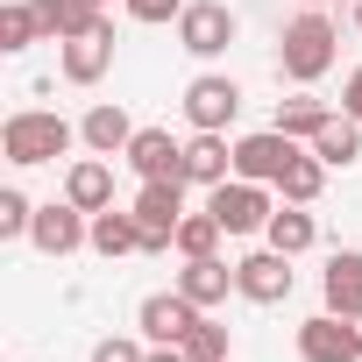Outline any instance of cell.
I'll return each mask as SVG.
<instances>
[{
  "mask_svg": "<svg viewBox=\"0 0 362 362\" xmlns=\"http://www.w3.org/2000/svg\"><path fill=\"white\" fill-rule=\"evenodd\" d=\"M334 43H341V36H334L327 8H305V15H291L284 36H277V71H284L291 86H313V78L334 71V57H341Z\"/></svg>",
  "mask_w": 362,
  "mask_h": 362,
  "instance_id": "obj_1",
  "label": "cell"
},
{
  "mask_svg": "<svg viewBox=\"0 0 362 362\" xmlns=\"http://www.w3.org/2000/svg\"><path fill=\"white\" fill-rule=\"evenodd\" d=\"M71 142H78V128H71L64 114H50V107H22V114L0 121V149H8V163H15V170L57 163Z\"/></svg>",
  "mask_w": 362,
  "mask_h": 362,
  "instance_id": "obj_2",
  "label": "cell"
},
{
  "mask_svg": "<svg viewBox=\"0 0 362 362\" xmlns=\"http://www.w3.org/2000/svg\"><path fill=\"white\" fill-rule=\"evenodd\" d=\"M128 214L142 221V256H163L177 242V221H185V177H149Z\"/></svg>",
  "mask_w": 362,
  "mask_h": 362,
  "instance_id": "obj_3",
  "label": "cell"
},
{
  "mask_svg": "<svg viewBox=\"0 0 362 362\" xmlns=\"http://www.w3.org/2000/svg\"><path fill=\"white\" fill-rule=\"evenodd\" d=\"M206 206H214V221H221L228 235H263V228H270V214H277L270 185H256V177H221Z\"/></svg>",
  "mask_w": 362,
  "mask_h": 362,
  "instance_id": "obj_4",
  "label": "cell"
},
{
  "mask_svg": "<svg viewBox=\"0 0 362 362\" xmlns=\"http://www.w3.org/2000/svg\"><path fill=\"white\" fill-rule=\"evenodd\" d=\"M235 8L228 0H185V15H177V50H192V57H221L235 43Z\"/></svg>",
  "mask_w": 362,
  "mask_h": 362,
  "instance_id": "obj_5",
  "label": "cell"
},
{
  "mask_svg": "<svg viewBox=\"0 0 362 362\" xmlns=\"http://www.w3.org/2000/svg\"><path fill=\"white\" fill-rule=\"evenodd\" d=\"M199 320H206V313H199L185 291H177V284H170V291H149V298H142V313H135V327H142V341H149V348H177Z\"/></svg>",
  "mask_w": 362,
  "mask_h": 362,
  "instance_id": "obj_6",
  "label": "cell"
},
{
  "mask_svg": "<svg viewBox=\"0 0 362 362\" xmlns=\"http://www.w3.org/2000/svg\"><path fill=\"white\" fill-rule=\"evenodd\" d=\"M29 242L43 249V256H78V249H93V214L86 206H71V199H57V206H36V228H29Z\"/></svg>",
  "mask_w": 362,
  "mask_h": 362,
  "instance_id": "obj_7",
  "label": "cell"
},
{
  "mask_svg": "<svg viewBox=\"0 0 362 362\" xmlns=\"http://www.w3.org/2000/svg\"><path fill=\"white\" fill-rule=\"evenodd\" d=\"M235 291H242L249 305H284V298H291V256L263 242L256 256L235 263Z\"/></svg>",
  "mask_w": 362,
  "mask_h": 362,
  "instance_id": "obj_8",
  "label": "cell"
},
{
  "mask_svg": "<svg viewBox=\"0 0 362 362\" xmlns=\"http://www.w3.org/2000/svg\"><path fill=\"white\" fill-rule=\"evenodd\" d=\"M291 156H298V142H291L284 128H256V135H242V142H235V177L277 185V177L291 170Z\"/></svg>",
  "mask_w": 362,
  "mask_h": 362,
  "instance_id": "obj_9",
  "label": "cell"
},
{
  "mask_svg": "<svg viewBox=\"0 0 362 362\" xmlns=\"http://www.w3.org/2000/svg\"><path fill=\"white\" fill-rule=\"evenodd\" d=\"M235 114H242V86H235V78L199 71V78L185 86V121H192V128H221V135H228Z\"/></svg>",
  "mask_w": 362,
  "mask_h": 362,
  "instance_id": "obj_10",
  "label": "cell"
},
{
  "mask_svg": "<svg viewBox=\"0 0 362 362\" xmlns=\"http://www.w3.org/2000/svg\"><path fill=\"white\" fill-rule=\"evenodd\" d=\"M107 64H114V22H100L93 36H71V43L57 50V71H64L71 86H100Z\"/></svg>",
  "mask_w": 362,
  "mask_h": 362,
  "instance_id": "obj_11",
  "label": "cell"
},
{
  "mask_svg": "<svg viewBox=\"0 0 362 362\" xmlns=\"http://www.w3.org/2000/svg\"><path fill=\"white\" fill-rule=\"evenodd\" d=\"M221 177H235V142L221 135V128H192V142H185V185H221Z\"/></svg>",
  "mask_w": 362,
  "mask_h": 362,
  "instance_id": "obj_12",
  "label": "cell"
},
{
  "mask_svg": "<svg viewBox=\"0 0 362 362\" xmlns=\"http://www.w3.org/2000/svg\"><path fill=\"white\" fill-rule=\"evenodd\" d=\"M298 355H305V362H362V355H355V327H348L341 313H313V320L298 327Z\"/></svg>",
  "mask_w": 362,
  "mask_h": 362,
  "instance_id": "obj_13",
  "label": "cell"
},
{
  "mask_svg": "<svg viewBox=\"0 0 362 362\" xmlns=\"http://www.w3.org/2000/svg\"><path fill=\"white\" fill-rule=\"evenodd\" d=\"M320 298H327V313H341V320L362 313V249H334V256H327Z\"/></svg>",
  "mask_w": 362,
  "mask_h": 362,
  "instance_id": "obj_14",
  "label": "cell"
},
{
  "mask_svg": "<svg viewBox=\"0 0 362 362\" xmlns=\"http://www.w3.org/2000/svg\"><path fill=\"white\" fill-rule=\"evenodd\" d=\"M128 163H135L142 185H149V177H185V142H170V128H135Z\"/></svg>",
  "mask_w": 362,
  "mask_h": 362,
  "instance_id": "obj_15",
  "label": "cell"
},
{
  "mask_svg": "<svg viewBox=\"0 0 362 362\" xmlns=\"http://www.w3.org/2000/svg\"><path fill=\"white\" fill-rule=\"evenodd\" d=\"M78 142H86L93 156H128V142H135V121H128V107H114V100L86 107V121H78Z\"/></svg>",
  "mask_w": 362,
  "mask_h": 362,
  "instance_id": "obj_16",
  "label": "cell"
},
{
  "mask_svg": "<svg viewBox=\"0 0 362 362\" xmlns=\"http://www.w3.org/2000/svg\"><path fill=\"white\" fill-rule=\"evenodd\" d=\"M64 199L86 206V214H107V206H114V163H107V156H78V163L64 170Z\"/></svg>",
  "mask_w": 362,
  "mask_h": 362,
  "instance_id": "obj_17",
  "label": "cell"
},
{
  "mask_svg": "<svg viewBox=\"0 0 362 362\" xmlns=\"http://www.w3.org/2000/svg\"><path fill=\"white\" fill-rule=\"evenodd\" d=\"M177 291H185L199 313H206V305H228V291H235V263H221V256H192L185 270H177Z\"/></svg>",
  "mask_w": 362,
  "mask_h": 362,
  "instance_id": "obj_18",
  "label": "cell"
},
{
  "mask_svg": "<svg viewBox=\"0 0 362 362\" xmlns=\"http://www.w3.org/2000/svg\"><path fill=\"white\" fill-rule=\"evenodd\" d=\"M36 22L50 43H71V36H93L107 22V8H93V0H36Z\"/></svg>",
  "mask_w": 362,
  "mask_h": 362,
  "instance_id": "obj_19",
  "label": "cell"
},
{
  "mask_svg": "<svg viewBox=\"0 0 362 362\" xmlns=\"http://www.w3.org/2000/svg\"><path fill=\"white\" fill-rule=\"evenodd\" d=\"M305 149H313V156H320L327 170H348V163L362 156V121H348V114H334V121H327V128H320V135H313Z\"/></svg>",
  "mask_w": 362,
  "mask_h": 362,
  "instance_id": "obj_20",
  "label": "cell"
},
{
  "mask_svg": "<svg viewBox=\"0 0 362 362\" xmlns=\"http://www.w3.org/2000/svg\"><path fill=\"white\" fill-rule=\"evenodd\" d=\"M327 121H334V107H327V100H313V93H291V100H277V121H270V128H284L291 142H313Z\"/></svg>",
  "mask_w": 362,
  "mask_h": 362,
  "instance_id": "obj_21",
  "label": "cell"
},
{
  "mask_svg": "<svg viewBox=\"0 0 362 362\" xmlns=\"http://www.w3.org/2000/svg\"><path fill=\"white\" fill-rule=\"evenodd\" d=\"M263 242H270V249H284V256H305V249L320 242V228H313V214H305V206H277V214H270V228H263Z\"/></svg>",
  "mask_w": 362,
  "mask_h": 362,
  "instance_id": "obj_22",
  "label": "cell"
},
{
  "mask_svg": "<svg viewBox=\"0 0 362 362\" xmlns=\"http://www.w3.org/2000/svg\"><path fill=\"white\" fill-rule=\"evenodd\" d=\"M320 185H327V163H320L313 149H298V156H291V170L277 177V192H284V206H313V199H320Z\"/></svg>",
  "mask_w": 362,
  "mask_h": 362,
  "instance_id": "obj_23",
  "label": "cell"
},
{
  "mask_svg": "<svg viewBox=\"0 0 362 362\" xmlns=\"http://www.w3.org/2000/svg\"><path fill=\"white\" fill-rule=\"evenodd\" d=\"M29 43H43V22H36V0H8L0 8V50L22 57Z\"/></svg>",
  "mask_w": 362,
  "mask_h": 362,
  "instance_id": "obj_24",
  "label": "cell"
},
{
  "mask_svg": "<svg viewBox=\"0 0 362 362\" xmlns=\"http://www.w3.org/2000/svg\"><path fill=\"white\" fill-rule=\"evenodd\" d=\"M93 249L100 256H128V249H142V221L135 214H93Z\"/></svg>",
  "mask_w": 362,
  "mask_h": 362,
  "instance_id": "obj_25",
  "label": "cell"
},
{
  "mask_svg": "<svg viewBox=\"0 0 362 362\" xmlns=\"http://www.w3.org/2000/svg\"><path fill=\"white\" fill-rule=\"evenodd\" d=\"M221 235H228V228H221L214 206H206V214H185V221H177V242H170V249L185 256V263H192V256H221Z\"/></svg>",
  "mask_w": 362,
  "mask_h": 362,
  "instance_id": "obj_26",
  "label": "cell"
},
{
  "mask_svg": "<svg viewBox=\"0 0 362 362\" xmlns=\"http://www.w3.org/2000/svg\"><path fill=\"white\" fill-rule=\"evenodd\" d=\"M177 348H185V362H228V327L221 320H199Z\"/></svg>",
  "mask_w": 362,
  "mask_h": 362,
  "instance_id": "obj_27",
  "label": "cell"
},
{
  "mask_svg": "<svg viewBox=\"0 0 362 362\" xmlns=\"http://www.w3.org/2000/svg\"><path fill=\"white\" fill-rule=\"evenodd\" d=\"M29 228H36V206H29L22 185H8V192H0V235L15 242V235H29Z\"/></svg>",
  "mask_w": 362,
  "mask_h": 362,
  "instance_id": "obj_28",
  "label": "cell"
},
{
  "mask_svg": "<svg viewBox=\"0 0 362 362\" xmlns=\"http://www.w3.org/2000/svg\"><path fill=\"white\" fill-rule=\"evenodd\" d=\"M121 8H128V22L156 29V22H177V15H185V0H121Z\"/></svg>",
  "mask_w": 362,
  "mask_h": 362,
  "instance_id": "obj_29",
  "label": "cell"
},
{
  "mask_svg": "<svg viewBox=\"0 0 362 362\" xmlns=\"http://www.w3.org/2000/svg\"><path fill=\"white\" fill-rule=\"evenodd\" d=\"M93 362H149V348H142V341H128V334H107V341L93 348Z\"/></svg>",
  "mask_w": 362,
  "mask_h": 362,
  "instance_id": "obj_30",
  "label": "cell"
},
{
  "mask_svg": "<svg viewBox=\"0 0 362 362\" xmlns=\"http://www.w3.org/2000/svg\"><path fill=\"white\" fill-rule=\"evenodd\" d=\"M341 114H348V121H362V64H355V71H348V86H341Z\"/></svg>",
  "mask_w": 362,
  "mask_h": 362,
  "instance_id": "obj_31",
  "label": "cell"
},
{
  "mask_svg": "<svg viewBox=\"0 0 362 362\" xmlns=\"http://www.w3.org/2000/svg\"><path fill=\"white\" fill-rule=\"evenodd\" d=\"M149 362H185V348H149Z\"/></svg>",
  "mask_w": 362,
  "mask_h": 362,
  "instance_id": "obj_32",
  "label": "cell"
},
{
  "mask_svg": "<svg viewBox=\"0 0 362 362\" xmlns=\"http://www.w3.org/2000/svg\"><path fill=\"white\" fill-rule=\"evenodd\" d=\"M348 327H355V355H362V313H355V320H348Z\"/></svg>",
  "mask_w": 362,
  "mask_h": 362,
  "instance_id": "obj_33",
  "label": "cell"
},
{
  "mask_svg": "<svg viewBox=\"0 0 362 362\" xmlns=\"http://www.w3.org/2000/svg\"><path fill=\"white\" fill-rule=\"evenodd\" d=\"M355 29H362V0H355Z\"/></svg>",
  "mask_w": 362,
  "mask_h": 362,
  "instance_id": "obj_34",
  "label": "cell"
},
{
  "mask_svg": "<svg viewBox=\"0 0 362 362\" xmlns=\"http://www.w3.org/2000/svg\"><path fill=\"white\" fill-rule=\"evenodd\" d=\"M305 8H327V0H305Z\"/></svg>",
  "mask_w": 362,
  "mask_h": 362,
  "instance_id": "obj_35",
  "label": "cell"
},
{
  "mask_svg": "<svg viewBox=\"0 0 362 362\" xmlns=\"http://www.w3.org/2000/svg\"><path fill=\"white\" fill-rule=\"evenodd\" d=\"M93 8H114V0H93Z\"/></svg>",
  "mask_w": 362,
  "mask_h": 362,
  "instance_id": "obj_36",
  "label": "cell"
},
{
  "mask_svg": "<svg viewBox=\"0 0 362 362\" xmlns=\"http://www.w3.org/2000/svg\"><path fill=\"white\" fill-rule=\"evenodd\" d=\"M228 362H235V355H228Z\"/></svg>",
  "mask_w": 362,
  "mask_h": 362,
  "instance_id": "obj_37",
  "label": "cell"
}]
</instances>
